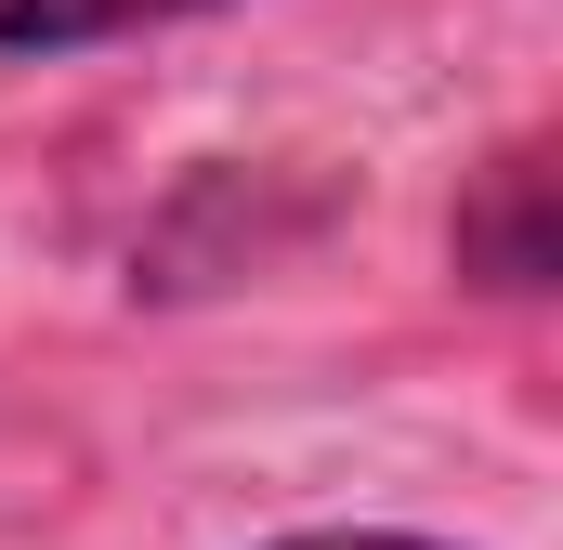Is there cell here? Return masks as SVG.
Here are the masks:
<instances>
[{
  "mask_svg": "<svg viewBox=\"0 0 563 550\" xmlns=\"http://www.w3.org/2000/svg\"><path fill=\"white\" fill-rule=\"evenodd\" d=\"M445 250H459L472 288H498V301H538V288H551V144L538 132H511L472 184H459Z\"/></svg>",
  "mask_w": 563,
  "mask_h": 550,
  "instance_id": "obj_1",
  "label": "cell"
},
{
  "mask_svg": "<svg viewBox=\"0 0 563 550\" xmlns=\"http://www.w3.org/2000/svg\"><path fill=\"white\" fill-rule=\"evenodd\" d=\"M210 0H0V53H92V40H144L184 26Z\"/></svg>",
  "mask_w": 563,
  "mask_h": 550,
  "instance_id": "obj_2",
  "label": "cell"
},
{
  "mask_svg": "<svg viewBox=\"0 0 563 550\" xmlns=\"http://www.w3.org/2000/svg\"><path fill=\"white\" fill-rule=\"evenodd\" d=\"M263 550H445V538H394V525H314V538H263Z\"/></svg>",
  "mask_w": 563,
  "mask_h": 550,
  "instance_id": "obj_3",
  "label": "cell"
}]
</instances>
